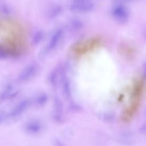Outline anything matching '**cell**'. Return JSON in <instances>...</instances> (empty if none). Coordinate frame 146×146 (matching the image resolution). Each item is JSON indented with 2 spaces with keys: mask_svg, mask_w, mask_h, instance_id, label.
Wrapping results in <instances>:
<instances>
[{
  "mask_svg": "<svg viewBox=\"0 0 146 146\" xmlns=\"http://www.w3.org/2000/svg\"><path fill=\"white\" fill-rule=\"evenodd\" d=\"M31 47L29 30L26 25L17 18L5 17L0 24V52L9 58L21 57Z\"/></svg>",
  "mask_w": 146,
  "mask_h": 146,
  "instance_id": "cell-1",
  "label": "cell"
},
{
  "mask_svg": "<svg viewBox=\"0 0 146 146\" xmlns=\"http://www.w3.org/2000/svg\"><path fill=\"white\" fill-rule=\"evenodd\" d=\"M144 92L145 83L141 79L134 80L129 90L127 102L121 113V120L123 122L131 121L135 115Z\"/></svg>",
  "mask_w": 146,
  "mask_h": 146,
  "instance_id": "cell-3",
  "label": "cell"
},
{
  "mask_svg": "<svg viewBox=\"0 0 146 146\" xmlns=\"http://www.w3.org/2000/svg\"><path fill=\"white\" fill-rule=\"evenodd\" d=\"M104 39L99 35L83 37L71 46L70 54L75 59L84 58L99 50L104 46Z\"/></svg>",
  "mask_w": 146,
  "mask_h": 146,
  "instance_id": "cell-2",
  "label": "cell"
}]
</instances>
